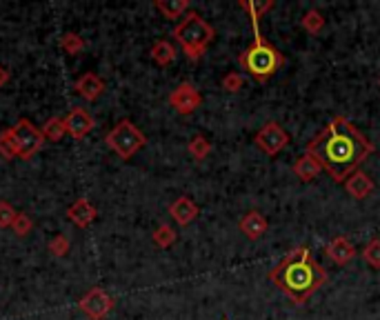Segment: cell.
<instances>
[{
	"label": "cell",
	"mask_w": 380,
	"mask_h": 320,
	"mask_svg": "<svg viewBox=\"0 0 380 320\" xmlns=\"http://www.w3.org/2000/svg\"><path fill=\"white\" fill-rule=\"evenodd\" d=\"M374 142L362 136L344 116H334L316 136L307 142L305 151L314 154L334 183H344L358 167L374 154Z\"/></svg>",
	"instance_id": "obj_1"
},
{
	"label": "cell",
	"mask_w": 380,
	"mask_h": 320,
	"mask_svg": "<svg viewBox=\"0 0 380 320\" xmlns=\"http://www.w3.org/2000/svg\"><path fill=\"white\" fill-rule=\"evenodd\" d=\"M269 280L289 296L296 305L305 302L327 282V271L316 261L309 247L300 245L282 258V261L269 271Z\"/></svg>",
	"instance_id": "obj_2"
},
{
	"label": "cell",
	"mask_w": 380,
	"mask_h": 320,
	"mask_svg": "<svg viewBox=\"0 0 380 320\" xmlns=\"http://www.w3.org/2000/svg\"><path fill=\"white\" fill-rule=\"evenodd\" d=\"M252 29H254V42L238 56V62L258 83H267L285 65V56L269 40H264V36L260 34V21L252 18Z\"/></svg>",
	"instance_id": "obj_3"
},
{
	"label": "cell",
	"mask_w": 380,
	"mask_h": 320,
	"mask_svg": "<svg viewBox=\"0 0 380 320\" xmlns=\"http://www.w3.org/2000/svg\"><path fill=\"white\" fill-rule=\"evenodd\" d=\"M172 36L182 47L185 56L191 62H196L205 56V51L216 34H214V27H211L198 12H187L182 21L174 27Z\"/></svg>",
	"instance_id": "obj_4"
},
{
	"label": "cell",
	"mask_w": 380,
	"mask_h": 320,
	"mask_svg": "<svg viewBox=\"0 0 380 320\" xmlns=\"http://www.w3.org/2000/svg\"><path fill=\"white\" fill-rule=\"evenodd\" d=\"M105 142H107L109 149L116 151L122 160H129L131 156H136L138 151L147 145V138L134 122L125 118V120L113 124V129L107 133Z\"/></svg>",
	"instance_id": "obj_5"
},
{
	"label": "cell",
	"mask_w": 380,
	"mask_h": 320,
	"mask_svg": "<svg viewBox=\"0 0 380 320\" xmlns=\"http://www.w3.org/2000/svg\"><path fill=\"white\" fill-rule=\"evenodd\" d=\"M10 129H12V136H14V142H16L18 158H23V160L33 158V154H38L40 147H42V142H45L42 131L33 122H29L27 118H21Z\"/></svg>",
	"instance_id": "obj_6"
},
{
	"label": "cell",
	"mask_w": 380,
	"mask_h": 320,
	"mask_svg": "<svg viewBox=\"0 0 380 320\" xmlns=\"http://www.w3.org/2000/svg\"><path fill=\"white\" fill-rule=\"evenodd\" d=\"M256 147L260 151H264L267 156H278L282 149L289 145V133L280 127V122L271 120V122H264L260 131L254 136Z\"/></svg>",
	"instance_id": "obj_7"
},
{
	"label": "cell",
	"mask_w": 380,
	"mask_h": 320,
	"mask_svg": "<svg viewBox=\"0 0 380 320\" xmlns=\"http://www.w3.org/2000/svg\"><path fill=\"white\" fill-rule=\"evenodd\" d=\"M113 309V298L100 287H94L81 298V311L90 320H105Z\"/></svg>",
	"instance_id": "obj_8"
},
{
	"label": "cell",
	"mask_w": 380,
	"mask_h": 320,
	"mask_svg": "<svg viewBox=\"0 0 380 320\" xmlns=\"http://www.w3.org/2000/svg\"><path fill=\"white\" fill-rule=\"evenodd\" d=\"M169 105L176 109V114L191 116L202 105V96H200V92L191 83H180L169 94Z\"/></svg>",
	"instance_id": "obj_9"
},
{
	"label": "cell",
	"mask_w": 380,
	"mask_h": 320,
	"mask_svg": "<svg viewBox=\"0 0 380 320\" xmlns=\"http://www.w3.org/2000/svg\"><path fill=\"white\" fill-rule=\"evenodd\" d=\"M65 124H67V133L76 140L87 138V133H92V129L96 127L94 116L83 109V107H74L72 111L65 116Z\"/></svg>",
	"instance_id": "obj_10"
},
{
	"label": "cell",
	"mask_w": 380,
	"mask_h": 320,
	"mask_svg": "<svg viewBox=\"0 0 380 320\" xmlns=\"http://www.w3.org/2000/svg\"><path fill=\"white\" fill-rule=\"evenodd\" d=\"M74 89H76V94L85 98L87 103H94L105 94V80L98 74H94V71H87V74H83L76 80Z\"/></svg>",
	"instance_id": "obj_11"
},
{
	"label": "cell",
	"mask_w": 380,
	"mask_h": 320,
	"mask_svg": "<svg viewBox=\"0 0 380 320\" xmlns=\"http://www.w3.org/2000/svg\"><path fill=\"white\" fill-rule=\"evenodd\" d=\"M67 218L72 220L76 227L85 229V227H90L96 218H98V209H96L87 198H78L67 207Z\"/></svg>",
	"instance_id": "obj_12"
},
{
	"label": "cell",
	"mask_w": 380,
	"mask_h": 320,
	"mask_svg": "<svg viewBox=\"0 0 380 320\" xmlns=\"http://www.w3.org/2000/svg\"><path fill=\"white\" fill-rule=\"evenodd\" d=\"M198 213H200V209H198V204L193 202L189 196H180V198H176L172 204H169V216L178 222L180 227H187V225H191L193 220L198 218Z\"/></svg>",
	"instance_id": "obj_13"
},
{
	"label": "cell",
	"mask_w": 380,
	"mask_h": 320,
	"mask_svg": "<svg viewBox=\"0 0 380 320\" xmlns=\"http://www.w3.org/2000/svg\"><path fill=\"white\" fill-rule=\"evenodd\" d=\"M325 254L331 258L336 265H349L353 258H356V247L349 238L344 236H336L329 245H327Z\"/></svg>",
	"instance_id": "obj_14"
},
{
	"label": "cell",
	"mask_w": 380,
	"mask_h": 320,
	"mask_svg": "<svg viewBox=\"0 0 380 320\" xmlns=\"http://www.w3.org/2000/svg\"><path fill=\"white\" fill-rule=\"evenodd\" d=\"M267 227H269V222H267V218H264L260 211H247L245 216L238 220V229H241L249 240L262 238L264 231H267Z\"/></svg>",
	"instance_id": "obj_15"
},
{
	"label": "cell",
	"mask_w": 380,
	"mask_h": 320,
	"mask_svg": "<svg viewBox=\"0 0 380 320\" xmlns=\"http://www.w3.org/2000/svg\"><path fill=\"white\" fill-rule=\"evenodd\" d=\"M344 189L349 191L351 198H356V200H362V198H367V196L374 194L376 189V185L374 181H371V176L365 174V172H358L356 174H351L347 181H344Z\"/></svg>",
	"instance_id": "obj_16"
},
{
	"label": "cell",
	"mask_w": 380,
	"mask_h": 320,
	"mask_svg": "<svg viewBox=\"0 0 380 320\" xmlns=\"http://www.w3.org/2000/svg\"><path fill=\"white\" fill-rule=\"evenodd\" d=\"M323 172V165L318 163V158L314 154H309V151H305L303 156H298L296 158V163H294V174L300 178L303 183H309V181H314V178Z\"/></svg>",
	"instance_id": "obj_17"
},
{
	"label": "cell",
	"mask_w": 380,
	"mask_h": 320,
	"mask_svg": "<svg viewBox=\"0 0 380 320\" xmlns=\"http://www.w3.org/2000/svg\"><path fill=\"white\" fill-rule=\"evenodd\" d=\"M154 7L167 21H176V18H180L182 14L189 12V0H156Z\"/></svg>",
	"instance_id": "obj_18"
},
{
	"label": "cell",
	"mask_w": 380,
	"mask_h": 320,
	"mask_svg": "<svg viewBox=\"0 0 380 320\" xmlns=\"http://www.w3.org/2000/svg\"><path fill=\"white\" fill-rule=\"evenodd\" d=\"M152 60L158 67H169L176 60V47L169 40H156L152 47Z\"/></svg>",
	"instance_id": "obj_19"
},
{
	"label": "cell",
	"mask_w": 380,
	"mask_h": 320,
	"mask_svg": "<svg viewBox=\"0 0 380 320\" xmlns=\"http://www.w3.org/2000/svg\"><path fill=\"white\" fill-rule=\"evenodd\" d=\"M42 131V136H45V140L49 142H58L60 138H65V133H67V124H65V118H49L45 124L40 127Z\"/></svg>",
	"instance_id": "obj_20"
},
{
	"label": "cell",
	"mask_w": 380,
	"mask_h": 320,
	"mask_svg": "<svg viewBox=\"0 0 380 320\" xmlns=\"http://www.w3.org/2000/svg\"><path fill=\"white\" fill-rule=\"evenodd\" d=\"M300 25H303L305 31H309L312 36H318L325 29V16L318 12V9H309V12H305V16L300 18Z\"/></svg>",
	"instance_id": "obj_21"
},
{
	"label": "cell",
	"mask_w": 380,
	"mask_h": 320,
	"mask_svg": "<svg viewBox=\"0 0 380 320\" xmlns=\"http://www.w3.org/2000/svg\"><path fill=\"white\" fill-rule=\"evenodd\" d=\"M152 240H154V245L156 247H161V249H169L176 240H178V234H176V229L172 225H158L156 231L152 234Z\"/></svg>",
	"instance_id": "obj_22"
},
{
	"label": "cell",
	"mask_w": 380,
	"mask_h": 320,
	"mask_svg": "<svg viewBox=\"0 0 380 320\" xmlns=\"http://www.w3.org/2000/svg\"><path fill=\"white\" fill-rule=\"evenodd\" d=\"M187 151H189V156L193 160H205L209 154H211V142L202 136V133H198V136H193L189 140V145H187Z\"/></svg>",
	"instance_id": "obj_23"
},
{
	"label": "cell",
	"mask_w": 380,
	"mask_h": 320,
	"mask_svg": "<svg viewBox=\"0 0 380 320\" xmlns=\"http://www.w3.org/2000/svg\"><path fill=\"white\" fill-rule=\"evenodd\" d=\"M238 5H241L247 14H249V18L260 21V18L269 12V9H273V0H264V3H260V0H241Z\"/></svg>",
	"instance_id": "obj_24"
},
{
	"label": "cell",
	"mask_w": 380,
	"mask_h": 320,
	"mask_svg": "<svg viewBox=\"0 0 380 320\" xmlns=\"http://www.w3.org/2000/svg\"><path fill=\"white\" fill-rule=\"evenodd\" d=\"M60 49L69 53V56H78V53L85 49V40L76 31H67L63 38H60Z\"/></svg>",
	"instance_id": "obj_25"
},
{
	"label": "cell",
	"mask_w": 380,
	"mask_h": 320,
	"mask_svg": "<svg viewBox=\"0 0 380 320\" xmlns=\"http://www.w3.org/2000/svg\"><path fill=\"white\" fill-rule=\"evenodd\" d=\"M362 261L374 269H380V238H371L362 249Z\"/></svg>",
	"instance_id": "obj_26"
},
{
	"label": "cell",
	"mask_w": 380,
	"mask_h": 320,
	"mask_svg": "<svg viewBox=\"0 0 380 320\" xmlns=\"http://www.w3.org/2000/svg\"><path fill=\"white\" fill-rule=\"evenodd\" d=\"M0 156L5 160H12V158H18V151H16V142L12 136V129H5L0 133Z\"/></svg>",
	"instance_id": "obj_27"
},
{
	"label": "cell",
	"mask_w": 380,
	"mask_h": 320,
	"mask_svg": "<svg viewBox=\"0 0 380 320\" xmlns=\"http://www.w3.org/2000/svg\"><path fill=\"white\" fill-rule=\"evenodd\" d=\"M69 247H72V243H69V238L63 236V234H58L49 240V254L51 256H56V258H63L69 254Z\"/></svg>",
	"instance_id": "obj_28"
},
{
	"label": "cell",
	"mask_w": 380,
	"mask_h": 320,
	"mask_svg": "<svg viewBox=\"0 0 380 320\" xmlns=\"http://www.w3.org/2000/svg\"><path fill=\"white\" fill-rule=\"evenodd\" d=\"M12 229H14L16 236L25 238V236H27L29 231L33 229V220L27 216V213H21V211H18V216H16V220L12 222Z\"/></svg>",
	"instance_id": "obj_29"
},
{
	"label": "cell",
	"mask_w": 380,
	"mask_h": 320,
	"mask_svg": "<svg viewBox=\"0 0 380 320\" xmlns=\"http://www.w3.org/2000/svg\"><path fill=\"white\" fill-rule=\"evenodd\" d=\"M243 85H245V78L238 71H229V74L223 76V89L229 94H238Z\"/></svg>",
	"instance_id": "obj_30"
},
{
	"label": "cell",
	"mask_w": 380,
	"mask_h": 320,
	"mask_svg": "<svg viewBox=\"0 0 380 320\" xmlns=\"http://www.w3.org/2000/svg\"><path fill=\"white\" fill-rule=\"evenodd\" d=\"M18 216V211H16L10 202H0V227H12V222Z\"/></svg>",
	"instance_id": "obj_31"
},
{
	"label": "cell",
	"mask_w": 380,
	"mask_h": 320,
	"mask_svg": "<svg viewBox=\"0 0 380 320\" xmlns=\"http://www.w3.org/2000/svg\"><path fill=\"white\" fill-rule=\"evenodd\" d=\"M7 83H10V71H7L5 67H0V89H3Z\"/></svg>",
	"instance_id": "obj_32"
},
{
	"label": "cell",
	"mask_w": 380,
	"mask_h": 320,
	"mask_svg": "<svg viewBox=\"0 0 380 320\" xmlns=\"http://www.w3.org/2000/svg\"><path fill=\"white\" fill-rule=\"evenodd\" d=\"M378 85H380V78H378Z\"/></svg>",
	"instance_id": "obj_33"
},
{
	"label": "cell",
	"mask_w": 380,
	"mask_h": 320,
	"mask_svg": "<svg viewBox=\"0 0 380 320\" xmlns=\"http://www.w3.org/2000/svg\"><path fill=\"white\" fill-rule=\"evenodd\" d=\"M223 320H227V318H223Z\"/></svg>",
	"instance_id": "obj_34"
}]
</instances>
